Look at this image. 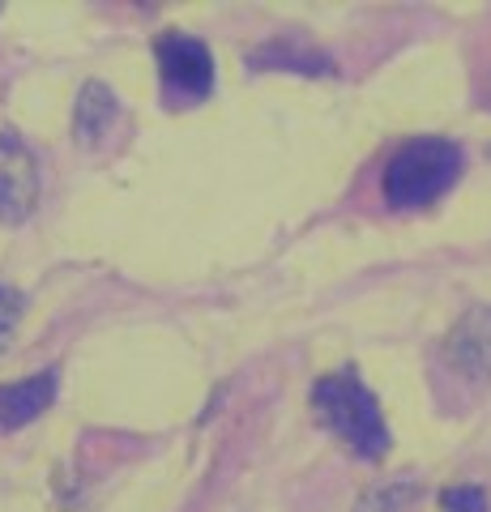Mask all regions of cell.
<instances>
[{
  "mask_svg": "<svg viewBox=\"0 0 491 512\" xmlns=\"http://www.w3.org/2000/svg\"><path fill=\"white\" fill-rule=\"evenodd\" d=\"M462 146L449 137H410L406 146L385 163L380 188H385L389 210H427L440 201L462 175Z\"/></svg>",
  "mask_w": 491,
  "mask_h": 512,
  "instance_id": "cell-1",
  "label": "cell"
},
{
  "mask_svg": "<svg viewBox=\"0 0 491 512\" xmlns=\"http://www.w3.org/2000/svg\"><path fill=\"white\" fill-rule=\"evenodd\" d=\"M312 410L334 436H342L359 457H385L389 453V423L380 414L376 393L363 384L351 367L346 372H329L312 384Z\"/></svg>",
  "mask_w": 491,
  "mask_h": 512,
  "instance_id": "cell-2",
  "label": "cell"
},
{
  "mask_svg": "<svg viewBox=\"0 0 491 512\" xmlns=\"http://www.w3.org/2000/svg\"><path fill=\"white\" fill-rule=\"evenodd\" d=\"M154 60L163 90L171 94V103H201L214 90V56L201 39L184 35V30H167L154 39Z\"/></svg>",
  "mask_w": 491,
  "mask_h": 512,
  "instance_id": "cell-3",
  "label": "cell"
},
{
  "mask_svg": "<svg viewBox=\"0 0 491 512\" xmlns=\"http://www.w3.org/2000/svg\"><path fill=\"white\" fill-rule=\"evenodd\" d=\"M39 201L35 154L13 133H0V222H22Z\"/></svg>",
  "mask_w": 491,
  "mask_h": 512,
  "instance_id": "cell-4",
  "label": "cell"
},
{
  "mask_svg": "<svg viewBox=\"0 0 491 512\" xmlns=\"http://www.w3.org/2000/svg\"><path fill=\"white\" fill-rule=\"evenodd\" d=\"M445 363L474 384L491 380V308H470L445 342Z\"/></svg>",
  "mask_w": 491,
  "mask_h": 512,
  "instance_id": "cell-5",
  "label": "cell"
},
{
  "mask_svg": "<svg viewBox=\"0 0 491 512\" xmlns=\"http://www.w3.org/2000/svg\"><path fill=\"white\" fill-rule=\"evenodd\" d=\"M56 384H60V376L52 372V367L39 372V376L0 384V431H18L26 423H35L39 414L56 402Z\"/></svg>",
  "mask_w": 491,
  "mask_h": 512,
  "instance_id": "cell-6",
  "label": "cell"
},
{
  "mask_svg": "<svg viewBox=\"0 0 491 512\" xmlns=\"http://www.w3.org/2000/svg\"><path fill=\"white\" fill-rule=\"evenodd\" d=\"M248 69L252 73H304V77H334L338 64L329 60L325 52H316L308 43H295V39H274V43H261L257 52H248Z\"/></svg>",
  "mask_w": 491,
  "mask_h": 512,
  "instance_id": "cell-7",
  "label": "cell"
},
{
  "mask_svg": "<svg viewBox=\"0 0 491 512\" xmlns=\"http://www.w3.org/2000/svg\"><path fill=\"white\" fill-rule=\"evenodd\" d=\"M120 120V103L107 82H86L82 94H77V107H73V137L82 146H99L107 137V128Z\"/></svg>",
  "mask_w": 491,
  "mask_h": 512,
  "instance_id": "cell-8",
  "label": "cell"
},
{
  "mask_svg": "<svg viewBox=\"0 0 491 512\" xmlns=\"http://www.w3.org/2000/svg\"><path fill=\"white\" fill-rule=\"evenodd\" d=\"M445 512H487V491L483 487H449L440 495Z\"/></svg>",
  "mask_w": 491,
  "mask_h": 512,
  "instance_id": "cell-9",
  "label": "cell"
},
{
  "mask_svg": "<svg viewBox=\"0 0 491 512\" xmlns=\"http://www.w3.org/2000/svg\"><path fill=\"white\" fill-rule=\"evenodd\" d=\"M22 308H26L22 291H13V286H5V282H0V342H5L9 333H13V325H18Z\"/></svg>",
  "mask_w": 491,
  "mask_h": 512,
  "instance_id": "cell-10",
  "label": "cell"
}]
</instances>
